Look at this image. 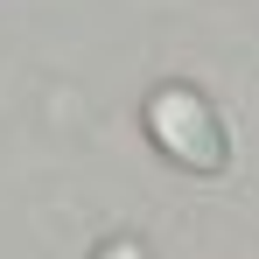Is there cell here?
I'll return each mask as SVG.
<instances>
[{
	"label": "cell",
	"instance_id": "1",
	"mask_svg": "<svg viewBox=\"0 0 259 259\" xmlns=\"http://www.w3.org/2000/svg\"><path fill=\"white\" fill-rule=\"evenodd\" d=\"M147 133H154V147L175 168H189V175H224V161H231L217 105L203 91H189V84H161L147 98Z\"/></svg>",
	"mask_w": 259,
	"mask_h": 259
},
{
	"label": "cell",
	"instance_id": "2",
	"mask_svg": "<svg viewBox=\"0 0 259 259\" xmlns=\"http://www.w3.org/2000/svg\"><path fill=\"white\" fill-rule=\"evenodd\" d=\"M98 259H147L140 238H112V245H98Z\"/></svg>",
	"mask_w": 259,
	"mask_h": 259
}]
</instances>
